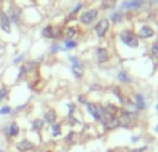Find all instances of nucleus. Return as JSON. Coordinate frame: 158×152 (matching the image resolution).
<instances>
[{
  "mask_svg": "<svg viewBox=\"0 0 158 152\" xmlns=\"http://www.w3.org/2000/svg\"><path fill=\"white\" fill-rule=\"evenodd\" d=\"M118 78H119V80L121 82H125V83H129L131 82V79H129V76H128V74L126 72H119V75H118Z\"/></svg>",
  "mask_w": 158,
  "mask_h": 152,
  "instance_id": "nucleus-22",
  "label": "nucleus"
},
{
  "mask_svg": "<svg viewBox=\"0 0 158 152\" xmlns=\"http://www.w3.org/2000/svg\"><path fill=\"white\" fill-rule=\"evenodd\" d=\"M52 50H53V51L56 53V51H57V50H60V49H58V46H57V44H54V46H53V49H52Z\"/></svg>",
  "mask_w": 158,
  "mask_h": 152,
  "instance_id": "nucleus-29",
  "label": "nucleus"
},
{
  "mask_svg": "<svg viewBox=\"0 0 158 152\" xmlns=\"http://www.w3.org/2000/svg\"><path fill=\"white\" fill-rule=\"evenodd\" d=\"M61 134V126L60 125H53V136L58 137Z\"/></svg>",
  "mask_w": 158,
  "mask_h": 152,
  "instance_id": "nucleus-23",
  "label": "nucleus"
},
{
  "mask_svg": "<svg viewBox=\"0 0 158 152\" xmlns=\"http://www.w3.org/2000/svg\"><path fill=\"white\" fill-rule=\"evenodd\" d=\"M87 111L90 112V115H92L96 120H98V122H100V115H98V106L97 105L87 102Z\"/></svg>",
  "mask_w": 158,
  "mask_h": 152,
  "instance_id": "nucleus-12",
  "label": "nucleus"
},
{
  "mask_svg": "<svg viewBox=\"0 0 158 152\" xmlns=\"http://www.w3.org/2000/svg\"><path fill=\"white\" fill-rule=\"evenodd\" d=\"M10 112H11L10 106H3V108L0 109V114H2V115H7V114H10Z\"/></svg>",
  "mask_w": 158,
  "mask_h": 152,
  "instance_id": "nucleus-27",
  "label": "nucleus"
},
{
  "mask_svg": "<svg viewBox=\"0 0 158 152\" xmlns=\"http://www.w3.org/2000/svg\"><path fill=\"white\" fill-rule=\"evenodd\" d=\"M10 18L13 19V21H18L19 18V10L17 7H11V11H10Z\"/></svg>",
  "mask_w": 158,
  "mask_h": 152,
  "instance_id": "nucleus-18",
  "label": "nucleus"
},
{
  "mask_svg": "<svg viewBox=\"0 0 158 152\" xmlns=\"http://www.w3.org/2000/svg\"><path fill=\"white\" fill-rule=\"evenodd\" d=\"M17 150L19 152H28V151L33 150V144L31 141H28V140H24V141H19L17 144Z\"/></svg>",
  "mask_w": 158,
  "mask_h": 152,
  "instance_id": "nucleus-10",
  "label": "nucleus"
},
{
  "mask_svg": "<svg viewBox=\"0 0 158 152\" xmlns=\"http://www.w3.org/2000/svg\"><path fill=\"white\" fill-rule=\"evenodd\" d=\"M97 15H98L97 10H94V8H93V10H89V11H86V13H83L81 15V22L85 24V25H90L92 22L96 21Z\"/></svg>",
  "mask_w": 158,
  "mask_h": 152,
  "instance_id": "nucleus-3",
  "label": "nucleus"
},
{
  "mask_svg": "<svg viewBox=\"0 0 158 152\" xmlns=\"http://www.w3.org/2000/svg\"><path fill=\"white\" fill-rule=\"evenodd\" d=\"M42 35L49 39H57V38H60V29L52 26V25H47V26L42 30Z\"/></svg>",
  "mask_w": 158,
  "mask_h": 152,
  "instance_id": "nucleus-4",
  "label": "nucleus"
},
{
  "mask_svg": "<svg viewBox=\"0 0 158 152\" xmlns=\"http://www.w3.org/2000/svg\"><path fill=\"white\" fill-rule=\"evenodd\" d=\"M143 0H131V2H126L122 4V8H139L142 7Z\"/></svg>",
  "mask_w": 158,
  "mask_h": 152,
  "instance_id": "nucleus-13",
  "label": "nucleus"
},
{
  "mask_svg": "<svg viewBox=\"0 0 158 152\" xmlns=\"http://www.w3.org/2000/svg\"><path fill=\"white\" fill-rule=\"evenodd\" d=\"M108 19H101V21H98V24L96 25L94 30H96V35L98 36V38H103L104 35L107 33V30H108Z\"/></svg>",
  "mask_w": 158,
  "mask_h": 152,
  "instance_id": "nucleus-5",
  "label": "nucleus"
},
{
  "mask_svg": "<svg viewBox=\"0 0 158 152\" xmlns=\"http://www.w3.org/2000/svg\"><path fill=\"white\" fill-rule=\"evenodd\" d=\"M72 74L77 76V78H81L82 76V65H74L72 66Z\"/></svg>",
  "mask_w": 158,
  "mask_h": 152,
  "instance_id": "nucleus-20",
  "label": "nucleus"
},
{
  "mask_svg": "<svg viewBox=\"0 0 158 152\" xmlns=\"http://www.w3.org/2000/svg\"><path fill=\"white\" fill-rule=\"evenodd\" d=\"M117 119H118V125L122 126V127H131L133 125V116L131 114H128L126 111L121 112L117 116Z\"/></svg>",
  "mask_w": 158,
  "mask_h": 152,
  "instance_id": "nucleus-2",
  "label": "nucleus"
},
{
  "mask_svg": "<svg viewBox=\"0 0 158 152\" xmlns=\"http://www.w3.org/2000/svg\"><path fill=\"white\" fill-rule=\"evenodd\" d=\"M32 127L35 129V130H38V131H40L42 129H43V126H44V120H42V119H36V120H33V123H32Z\"/></svg>",
  "mask_w": 158,
  "mask_h": 152,
  "instance_id": "nucleus-19",
  "label": "nucleus"
},
{
  "mask_svg": "<svg viewBox=\"0 0 158 152\" xmlns=\"http://www.w3.org/2000/svg\"><path fill=\"white\" fill-rule=\"evenodd\" d=\"M56 118H57L56 112L50 109V111H47L46 114H44V122H47V123H54V122H56Z\"/></svg>",
  "mask_w": 158,
  "mask_h": 152,
  "instance_id": "nucleus-14",
  "label": "nucleus"
},
{
  "mask_svg": "<svg viewBox=\"0 0 158 152\" xmlns=\"http://www.w3.org/2000/svg\"><path fill=\"white\" fill-rule=\"evenodd\" d=\"M153 36H154L153 28L147 26V25H144V26L140 28L139 33H137V38H140V39H148V38H153Z\"/></svg>",
  "mask_w": 158,
  "mask_h": 152,
  "instance_id": "nucleus-7",
  "label": "nucleus"
},
{
  "mask_svg": "<svg viewBox=\"0 0 158 152\" xmlns=\"http://www.w3.org/2000/svg\"><path fill=\"white\" fill-rule=\"evenodd\" d=\"M0 26L4 32L10 33L11 32V28H10V18L8 15L4 13V11H0Z\"/></svg>",
  "mask_w": 158,
  "mask_h": 152,
  "instance_id": "nucleus-6",
  "label": "nucleus"
},
{
  "mask_svg": "<svg viewBox=\"0 0 158 152\" xmlns=\"http://www.w3.org/2000/svg\"><path fill=\"white\" fill-rule=\"evenodd\" d=\"M117 6V0H103L101 2V8L103 10H110Z\"/></svg>",
  "mask_w": 158,
  "mask_h": 152,
  "instance_id": "nucleus-15",
  "label": "nucleus"
},
{
  "mask_svg": "<svg viewBox=\"0 0 158 152\" xmlns=\"http://www.w3.org/2000/svg\"><path fill=\"white\" fill-rule=\"evenodd\" d=\"M136 106L139 109H144L146 108V102H144V97L142 94H136Z\"/></svg>",
  "mask_w": 158,
  "mask_h": 152,
  "instance_id": "nucleus-16",
  "label": "nucleus"
},
{
  "mask_svg": "<svg viewBox=\"0 0 158 152\" xmlns=\"http://www.w3.org/2000/svg\"><path fill=\"white\" fill-rule=\"evenodd\" d=\"M96 55H97V60L100 62H106L108 60V51H107V49H103V47H98L96 50Z\"/></svg>",
  "mask_w": 158,
  "mask_h": 152,
  "instance_id": "nucleus-11",
  "label": "nucleus"
},
{
  "mask_svg": "<svg viewBox=\"0 0 158 152\" xmlns=\"http://www.w3.org/2000/svg\"><path fill=\"white\" fill-rule=\"evenodd\" d=\"M157 109H158V106H157Z\"/></svg>",
  "mask_w": 158,
  "mask_h": 152,
  "instance_id": "nucleus-30",
  "label": "nucleus"
},
{
  "mask_svg": "<svg viewBox=\"0 0 158 152\" xmlns=\"http://www.w3.org/2000/svg\"><path fill=\"white\" fill-rule=\"evenodd\" d=\"M0 152H3V151H0Z\"/></svg>",
  "mask_w": 158,
  "mask_h": 152,
  "instance_id": "nucleus-31",
  "label": "nucleus"
},
{
  "mask_svg": "<svg viewBox=\"0 0 158 152\" xmlns=\"http://www.w3.org/2000/svg\"><path fill=\"white\" fill-rule=\"evenodd\" d=\"M122 18H123V14L122 13H115V14H112V17H111V19L115 22V24L121 22V21H122Z\"/></svg>",
  "mask_w": 158,
  "mask_h": 152,
  "instance_id": "nucleus-21",
  "label": "nucleus"
},
{
  "mask_svg": "<svg viewBox=\"0 0 158 152\" xmlns=\"http://www.w3.org/2000/svg\"><path fill=\"white\" fill-rule=\"evenodd\" d=\"M18 131H19V127L17 123H10V125L6 127V136L8 138H13V137L18 136Z\"/></svg>",
  "mask_w": 158,
  "mask_h": 152,
  "instance_id": "nucleus-9",
  "label": "nucleus"
},
{
  "mask_svg": "<svg viewBox=\"0 0 158 152\" xmlns=\"http://www.w3.org/2000/svg\"><path fill=\"white\" fill-rule=\"evenodd\" d=\"M75 47H77V42H74V40H67V42H65V49H67V50L75 49Z\"/></svg>",
  "mask_w": 158,
  "mask_h": 152,
  "instance_id": "nucleus-24",
  "label": "nucleus"
},
{
  "mask_svg": "<svg viewBox=\"0 0 158 152\" xmlns=\"http://www.w3.org/2000/svg\"><path fill=\"white\" fill-rule=\"evenodd\" d=\"M151 53H153V55L156 58H158V42L153 44V47H151Z\"/></svg>",
  "mask_w": 158,
  "mask_h": 152,
  "instance_id": "nucleus-25",
  "label": "nucleus"
},
{
  "mask_svg": "<svg viewBox=\"0 0 158 152\" xmlns=\"http://www.w3.org/2000/svg\"><path fill=\"white\" fill-rule=\"evenodd\" d=\"M122 104H123V106H125V109H123V111H126L128 114H131L132 116H133V115H136V111H137L136 104L132 102V101L129 100V98H125Z\"/></svg>",
  "mask_w": 158,
  "mask_h": 152,
  "instance_id": "nucleus-8",
  "label": "nucleus"
},
{
  "mask_svg": "<svg viewBox=\"0 0 158 152\" xmlns=\"http://www.w3.org/2000/svg\"><path fill=\"white\" fill-rule=\"evenodd\" d=\"M121 40L128 47H131V49H136L139 46V39H137V36L132 30H123V32H121Z\"/></svg>",
  "mask_w": 158,
  "mask_h": 152,
  "instance_id": "nucleus-1",
  "label": "nucleus"
},
{
  "mask_svg": "<svg viewBox=\"0 0 158 152\" xmlns=\"http://www.w3.org/2000/svg\"><path fill=\"white\" fill-rule=\"evenodd\" d=\"M24 57H25V55H24V54H21L18 58H17V60H14V64H18V62H21V61L24 60Z\"/></svg>",
  "mask_w": 158,
  "mask_h": 152,
  "instance_id": "nucleus-28",
  "label": "nucleus"
},
{
  "mask_svg": "<svg viewBox=\"0 0 158 152\" xmlns=\"http://www.w3.org/2000/svg\"><path fill=\"white\" fill-rule=\"evenodd\" d=\"M77 33H78V29H77V28H68V29L65 30L67 40H71L74 36H77Z\"/></svg>",
  "mask_w": 158,
  "mask_h": 152,
  "instance_id": "nucleus-17",
  "label": "nucleus"
},
{
  "mask_svg": "<svg viewBox=\"0 0 158 152\" xmlns=\"http://www.w3.org/2000/svg\"><path fill=\"white\" fill-rule=\"evenodd\" d=\"M6 97H7V89H6V87H3V89L0 90V102H2Z\"/></svg>",
  "mask_w": 158,
  "mask_h": 152,
  "instance_id": "nucleus-26",
  "label": "nucleus"
}]
</instances>
